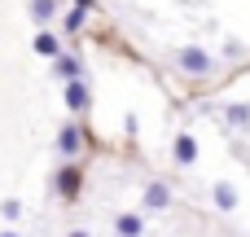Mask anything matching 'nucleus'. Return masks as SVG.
<instances>
[{"label": "nucleus", "mask_w": 250, "mask_h": 237, "mask_svg": "<svg viewBox=\"0 0 250 237\" xmlns=\"http://www.w3.org/2000/svg\"><path fill=\"white\" fill-rule=\"evenodd\" d=\"M53 194L70 207V202H79V194H83V163H62L57 172H53Z\"/></svg>", "instance_id": "1"}, {"label": "nucleus", "mask_w": 250, "mask_h": 237, "mask_svg": "<svg viewBox=\"0 0 250 237\" xmlns=\"http://www.w3.org/2000/svg\"><path fill=\"white\" fill-rule=\"evenodd\" d=\"M176 66H180L185 75H193V79H207V75L215 70V57H211L207 48H198V44H185V48L176 53Z\"/></svg>", "instance_id": "2"}, {"label": "nucleus", "mask_w": 250, "mask_h": 237, "mask_svg": "<svg viewBox=\"0 0 250 237\" xmlns=\"http://www.w3.org/2000/svg\"><path fill=\"white\" fill-rule=\"evenodd\" d=\"M83 123H62L57 128V154H62V163H79V154H83Z\"/></svg>", "instance_id": "3"}, {"label": "nucleus", "mask_w": 250, "mask_h": 237, "mask_svg": "<svg viewBox=\"0 0 250 237\" xmlns=\"http://www.w3.org/2000/svg\"><path fill=\"white\" fill-rule=\"evenodd\" d=\"M66 106H70V114H88V106H92V92H88V84H83V75L79 79H66Z\"/></svg>", "instance_id": "4"}, {"label": "nucleus", "mask_w": 250, "mask_h": 237, "mask_svg": "<svg viewBox=\"0 0 250 237\" xmlns=\"http://www.w3.org/2000/svg\"><path fill=\"white\" fill-rule=\"evenodd\" d=\"M141 207H145V211H167V207H171V185H167V180H149L145 194H141Z\"/></svg>", "instance_id": "5"}, {"label": "nucleus", "mask_w": 250, "mask_h": 237, "mask_svg": "<svg viewBox=\"0 0 250 237\" xmlns=\"http://www.w3.org/2000/svg\"><path fill=\"white\" fill-rule=\"evenodd\" d=\"M171 158H176L180 167H193V163H198V141H193L189 132H180L176 145H171Z\"/></svg>", "instance_id": "6"}, {"label": "nucleus", "mask_w": 250, "mask_h": 237, "mask_svg": "<svg viewBox=\"0 0 250 237\" xmlns=\"http://www.w3.org/2000/svg\"><path fill=\"white\" fill-rule=\"evenodd\" d=\"M114 233H119V237H141V233H145V215H141V211H123V215H114Z\"/></svg>", "instance_id": "7"}, {"label": "nucleus", "mask_w": 250, "mask_h": 237, "mask_svg": "<svg viewBox=\"0 0 250 237\" xmlns=\"http://www.w3.org/2000/svg\"><path fill=\"white\" fill-rule=\"evenodd\" d=\"M224 123L237 128V132H250V101H233V106H224Z\"/></svg>", "instance_id": "8"}, {"label": "nucleus", "mask_w": 250, "mask_h": 237, "mask_svg": "<svg viewBox=\"0 0 250 237\" xmlns=\"http://www.w3.org/2000/svg\"><path fill=\"white\" fill-rule=\"evenodd\" d=\"M35 53H40V57H53V62H57V57H62V40H57V31H48V26H44V31L35 35Z\"/></svg>", "instance_id": "9"}, {"label": "nucleus", "mask_w": 250, "mask_h": 237, "mask_svg": "<svg viewBox=\"0 0 250 237\" xmlns=\"http://www.w3.org/2000/svg\"><path fill=\"white\" fill-rule=\"evenodd\" d=\"M53 75H57V79H79V75H83V62H79L75 53H62V57L53 62Z\"/></svg>", "instance_id": "10"}, {"label": "nucleus", "mask_w": 250, "mask_h": 237, "mask_svg": "<svg viewBox=\"0 0 250 237\" xmlns=\"http://www.w3.org/2000/svg\"><path fill=\"white\" fill-rule=\"evenodd\" d=\"M211 202H215V211H237V189H233L229 180H220V185L211 189Z\"/></svg>", "instance_id": "11"}, {"label": "nucleus", "mask_w": 250, "mask_h": 237, "mask_svg": "<svg viewBox=\"0 0 250 237\" xmlns=\"http://www.w3.org/2000/svg\"><path fill=\"white\" fill-rule=\"evenodd\" d=\"M53 18H57V0H31V22H35L40 31H44Z\"/></svg>", "instance_id": "12"}, {"label": "nucleus", "mask_w": 250, "mask_h": 237, "mask_svg": "<svg viewBox=\"0 0 250 237\" xmlns=\"http://www.w3.org/2000/svg\"><path fill=\"white\" fill-rule=\"evenodd\" d=\"M83 22H88V9H70V13L62 18V31H66V35H75Z\"/></svg>", "instance_id": "13"}, {"label": "nucleus", "mask_w": 250, "mask_h": 237, "mask_svg": "<svg viewBox=\"0 0 250 237\" xmlns=\"http://www.w3.org/2000/svg\"><path fill=\"white\" fill-rule=\"evenodd\" d=\"M0 211H4V220H18V215H22V202H18V198H4Z\"/></svg>", "instance_id": "14"}, {"label": "nucleus", "mask_w": 250, "mask_h": 237, "mask_svg": "<svg viewBox=\"0 0 250 237\" xmlns=\"http://www.w3.org/2000/svg\"><path fill=\"white\" fill-rule=\"evenodd\" d=\"M66 237H92V233H88V229H70Z\"/></svg>", "instance_id": "15"}, {"label": "nucleus", "mask_w": 250, "mask_h": 237, "mask_svg": "<svg viewBox=\"0 0 250 237\" xmlns=\"http://www.w3.org/2000/svg\"><path fill=\"white\" fill-rule=\"evenodd\" d=\"M88 4H92V0H75V9H88Z\"/></svg>", "instance_id": "16"}, {"label": "nucleus", "mask_w": 250, "mask_h": 237, "mask_svg": "<svg viewBox=\"0 0 250 237\" xmlns=\"http://www.w3.org/2000/svg\"><path fill=\"white\" fill-rule=\"evenodd\" d=\"M0 237H18V233H0Z\"/></svg>", "instance_id": "17"}]
</instances>
